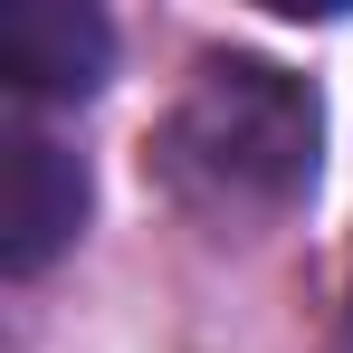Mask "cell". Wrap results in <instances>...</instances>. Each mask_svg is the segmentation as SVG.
Listing matches in <instances>:
<instances>
[{
	"mask_svg": "<svg viewBox=\"0 0 353 353\" xmlns=\"http://www.w3.org/2000/svg\"><path fill=\"white\" fill-rule=\"evenodd\" d=\"M86 220V163L67 153L48 124L10 115L0 124V268L39 277Z\"/></svg>",
	"mask_w": 353,
	"mask_h": 353,
	"instance_id": "7a4b0ae2",
	"label": "cell"
},
{
	"mask_svg": "<svg viewBox=\"0 0 353 353\" xmlns=\"http://www.w3.org/2000/svg\"><path fill=\"white\" fill-rule=\"evenodd\" d=\"M315 86L268 58H201L181 105L163 115V181L201 220H268L315 181Z\"/></svg>",
	"mask_w": 353,
	"mask_h": 353,
	"instance_id": "6da1fadb",
	"label": "cell"
},
{
	"mask_svg": "<svg viewBox=\"0 0 353 353\" xmlns=\"http://www.w3.org/2000/svg\"><path fill=\"white\" fill-rule=\"evenodd\" d=\"M115 58V29L86 0H10L0 10V77L19 96H96Z\"/></svg>",
	"mask_w": 353,
	"mask_h": 353,
	"instance_id": "3957f363",
	"label": "cell"
}]
</instances>
